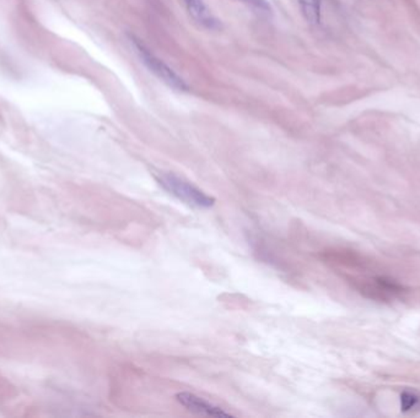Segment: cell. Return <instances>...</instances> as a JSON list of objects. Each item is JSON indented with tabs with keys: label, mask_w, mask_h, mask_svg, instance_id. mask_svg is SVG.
Listing matches in <instances>:
<instances>
[{
	"label": "cell",
	"mask_w": 420,
	"mask_h": 418,
	"mask_svg": "<svg viewBox=\"0 0 420 418\" xmlns=\"http://www.w3.org/2000/svg\"><path fill=\"white\" fill-rule=\"evenodd\" d=\"M129 41H130L132 45L134 47L135 52L139 56L141 63L159 80H161L163 84L168 85V87L176 90V91H181V92H187L190 90V86L186 83L185 79L179 76V74L176 73L172 67L163 62V59H160L157 54H154L152 50H149L139 39H137L135 36L130 34Z\"/></svg>",
	"instance_id": "obj_1"
},
{
	"label": "cell",
	"mask_w": 420,
	"mask_h": 418,
	"mask_svg": "<svg viewBox=\"0 0 420 418\" xmlns=\"http://www.w3.org/2000/svg\"><path fill=\"white\" fill-rule=\"evenodd\" d=\"M157 180L163 189L190 207L209 209L215 204L213 196H208L203 190L174 173H161L157 176Z\"/></svg>",
	"instance_id": "obj_2"
},
{
	"label": "cell",
	"mask_w": 420,
	"mask_h": 418,
	"mask_svg": "<svg viewBox=\"0 0 420 418\" xmlns=\"http://www.w3.org/2000/svg\"><path fill=\"white\" fill-rule=\"evenodd\" d=\"M176 400L191 412L203 415V416H209V417H232L231 413L226 412L223 408H220L212 402L207 401L203 397H199V396L192 394V393H187V391L179 393L176 395Z\"/></svg>",
	"instance_id": "obj_3"
},
{
	"label": "cell",
	"mask_w": 420,
	"mask_h": 418,
	"mask_svg": "<svg viewBox=\"0 0 420 418\" xmlns=\"http://www.w3.org/2000/svg\"><path fill=\"white\" fill-rule=\"evenodd\" d=\"M193 21L206 30H218L220 23L207 6L206 0H181Z\"/></svg>",
	"instance_id": "obj_4"
},
{
	"label": "cell",
	"mask_w": 420,
	"mask_h": 418,
	"mask_svg": "<svg viewBox=\"0 0 420 418\" xmlns=\"http://www.w3.org/2000/svg\"><path fill=\"white\" fill-rule=\"evenodd\" d=\"M305 20L311 25H319L322 17V0H297Z\"/></svg>",
	"instance_id": "obj_5"
},
{
	"label": "cell",
	"mask_w": 420,
	"mask_h": 418,
	"mask_svg": "<svg viewBox=\"0 0 420 418\" xmlns=\"http://www.w3.org/2000/svg\"><path fill=\"white\" fill-rule=\"evenodd\" d=\"M240 1L246 4L248 8H251L258 14L269 15L272 12V6L269 4L268 0H240Z\"/></svg>",
	"instance_id": "obj_6"
},
{
	"label": "cell",
	"mask_w": 420,
	"mask_h": 418,
	"mask_svg": "<svg viewBox=\"0 0 420 418\" xmlns=\"http://www.w3.org/2000/svg\"><path fill=\"white\" fill-rule=\"evenodd\" d=\"M419 402V397L413 394V393H404L401 396V406L403 411H409L412 408H414Z\"/></svg>",
	"instance_id": "obj_7"
}]
</instances>
